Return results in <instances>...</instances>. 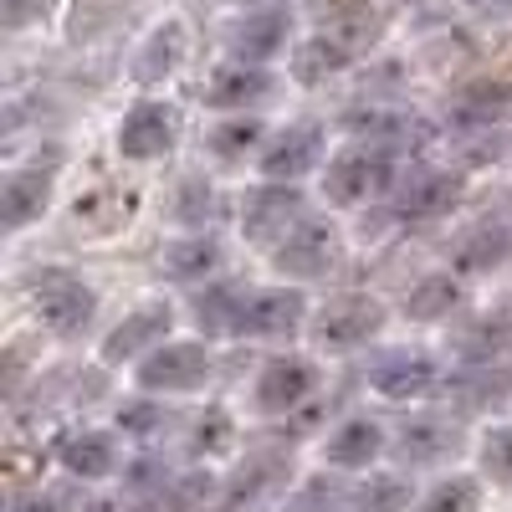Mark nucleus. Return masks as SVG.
Wrapping results in <instances>:
<instances>
[{"label": "nucleus", "instance_id": "2eb2a0df", "mask_svg": "<svg viewBox=\"0 0 512 512\" xmlns=\"http://www.w3.org/2000/svg\"><path fill=\"white\" fill-rule=\"evenodd\" d=\"M282 36H287V16H282V11H267V16H251V21L231 26L226 47H231V57H236L241 67H262V62L282 47Z\"/></svg>", "mask_w": 512, "mask_h": 512}, {"label": "nucleus", "instance_id": "7ed1b4c3", "mask_svg": "<svg viewBox=\"0 0 512 512\" xmlns=\"http://www.w3.org/2000/svg\"><path fill=\"white\" fill-rule=\"evenodd\" d=\"M344 262V241L328 221H297L287 241H277V267L287 277H323Z\"/></svg>", "mask_w": 512, "mask_h": 512}, {"label": "nucleus", "instance_id": "dca6fc26", "mask_svg": "<svg viewBox=\"0 0 512 512\" xmlns=\"http://www.w3.org/2000/svg\"><path fill=\"white\" fill-rule=\"evenodd\" d=\"M169 333V308H139L134 318H123L113 333H108V344H103V359L108 364H123L128 354H139V349H149V344H159V338Z\"/></svg>", "mask_w": 512, "mask_h": 512}, {"label": "nucleus", "instance_id": "9b49d317", "mask_svg": "<svg viewBox=\"0 0 512 512\" xmlns=\"http://www.w3.org/2000/svg\"><path fill=\"white\" fill-rule=\"evenodd\" d=\"M461 195V180L456 175H441V169H420L410 175L400 190H395V221H431L441 210H451V200Z\"/></svg>", "mask_w": 512, "mask_h": 512}, {"label": "nucleus", "instance_id": "4be33fe9", "mask_svg": "<svg viewBox=\"0 0 512 512\" xmlns=\"http://www.w3.org/2000/svg\"><path fill=\"white\" fill-rule=\"evenodd\" d=\"M180 52H185V31L169 21L164 31H154V41L139 52V67H134V77L139 82H159L164 72H175V62H180Z\"/></svg>", "mask_w": 512, "mask_h": 512}, {"label": "nucleus", "instance_id": "4468645a", "mask_svg": "<svg viewBox=\"0 0 512 512\" xmlns=\"http://www.w3.org/2000/svg\"><path fill=\"white\" fill-rule=\"evenodd\" d=\"M369 384L384 400H410V395H425L436 384V364L425 354H390V359L374 364Z\"/></svg>", "mask_w": 512, "mask_h": 512}, {"label": "nucleus", "instance_id": "393cba45", "mask_svg": "<svg viewBox=\"0 0 512 512\" xmlns=\"http://www.w3.org/2000/svg\"><path fill=\"white\" fill-rule=\"evenodd\" d=\"M456 303H461V287H456L451 277H431V282H420V287L410 292L405 313L420 318V323H431V318H446Z\"/></svg>", "mask_w": 512, "mask_h": 512}, {"label": "nucleus", "instance_id": "c85d7f7f", "mask_svg": "<svg viewBox=\"0 0 512 512\" xmlns=\"http://www.w3.org/2000/svg\"><path fill=\"white\" fill-rule=\"evenodd\" d=\"M175 216H180V226H205V221H216V195H210L205 185H195V180H185V185H180Z\"/></svg>", "mask_w": 512, "mask_h": 512}, {"label": "nucleus", "instance_id": "20e7f679", "mask_svg": "<svg viewBox=\"0 0 512 512\" xmlns=\"http://www.w3.org/2000/svg\"><path fill=\"white\" fill-rule=\"evenodd\" d=\"M93 308H98L93 287H82L72 272H41L36 313H41V323H47L52 333H82L93 323Z\"/></svg>", "mask_w": 512, "mask_h": 512}, {"label": "nucleus", "instance_id": "6e6552de", "mask_svg": "<svg viewBox=\"0 0 512 512\" xmlns=\"http://www.w3.org/2000/svg\"><path fill=\"white\" fill-rule=\"evenodd\" d=\"M134 210H139V190L134 185H93V190L77 195L72 221H77V231H88V236H113V231L128 226Z\"/></svg>", "mask_w": 512, "mask_h": 512}, {"label": "nucleus", "instance_id": "b1692460", "mask_svg": "<svg viewBox=\"0 0 512 512\" xmlns=\"http://www.w3.org/2000/svg\"><path fill=\"white\" fill-rule=\"evenodd\" d=\"M344 62H349V47H344V41L318 36V41H308V47L297 52L292 72H297V82H323V77H333Z\"/></svg>", "mask_w": 512, "mask_h": 512}, {"label": "nucleus", "instance_id": "473e14b6", "mask_svg": "<svg viewBox=\"0 0 512 512\" xmlns=\"http://www.w3.org/2000/svg\"><path fill=\"white\" fill-rule=\"evenodd\" d=\"M118 425H123L128 436H154V431H164V415L154 405H123L118 410Z\"/></svg>", "mask_w": 512, "mask_h": 512}, {"label": "nucleus", "instance_id": "aec40b11", "mask_svg": "<svg viewBox=\"0 0 512 512\" xmlns=\"http://www.w3.org/2000/svg\"><path fill=\"white\" fill-rule=\"evenodd\" d=\"M379 451H384V436H379L374 420L338 425V436L328 441V461H333V466H369Z\"/></svg>", "mask_w": 512, "mask_h": 512}, {"label": "nucleus", "instance_id": "f257e3e1", "mask_svg": "<svg viewBox=\"0 0 512 512\" xmlns=\"http://www.w3.org/2000/svg\"><path fill=\"white\" fill-rule=\"evenodd\" d=\"M390 185H395V159L384 149H374V144H354V149H344L328 164L323 195L333 205H364V200L384 195Z\"/></svg>", "mask_w": 512, "mask_h": 512}, {"label": "nucleus", "instance_id": "cd10ccee", "mask_svg": "<svg viewBox=\"0 0 512 512\" xmlns=\"http://www.w3.org/2000/svg\"><path fill=\"white\" fill-rule=\"evenodd\" d=\"M256 139H262V123H256V118H236V123H221L216 134H210V149H216L221 159H241Z\"/></svg>", "mask_w": 512, "mask_h": 512}, {"label": "nucleus", "instance_id": "6ab92c4d", "mask_svg": "<svg viewBox=\"0 0 512 512\" xmlns=\"http://www.w3.org/2000/svg\"><path fill=\"white\" fill-rule=\"evenodd\" d=\"M461 446V436H456V425H446V420H410L405 431H400V461H410V466H425V461H441V456H451Z\"/></svg>", "mask_w": 512, "mask_h": 512}, {"label": "nucleus", "instance_id": "5701e85b", "mask_svg": "<svg viewBox=\"0 0 512 512\" xmlns=\"http://www.w3.org/2000/svg\"><path fill=\"white\" fill-rule=\"evenodd\" d=\"M62 461H67V472L72 477H108L113 472V441L108 436H72L62 446Z\"/></svg>", "mask_w": 512, "mask_h": 512}, {"label": "nucleus", "instance_id": "1a4fd4ad", "mask_svg": "<svg viewBox=\"0 0 512 512\" xmlns=\"http://www.w3.org/2000/svg\"><path fill=\"white\" fill-rule=\"evenodd\" d=\"M323 154V128L318 123H297L287 134H277L267 149H262V175L267 180H303L308 169L318 164Z\"/></svg>", "mask_w": 512, "mask_h": 512}, {"label": "nucleus", "instance_id": "0eeeda50", "mask_svg": "<svg viewBox=\"0 0 512 512\" xmlns=\"http://www.w3.org/2000/svg\"><path fill=\"white\" fill-rule=\"evenodd\" d=\"M210 374V349L200 344H159L144 364H139V384L144 390H195Z\"/></svg>", "mask_w": 512, "mask_h": 512}, {"label": "nucleus", "instance_id": "f03ea898", "mask_svg": "<svg viewBox=\"0 0 512 512\" xmlns=\"http://www.w3.org/2000/svg\"><path fill=\"white\" fill-rule=\"evenodd\" d=\"M379 323H384V308L374 303V297H359V292L333 297V303L313 318V344L328 349V354H349V349L369 344V338L379 333Z\"/></svg>", "mask_w": 512, "mask_h": 512}, {"label": "nucleus", "instance_id": "c9c22d12", "mask_svg": "<svg viewBox=\"0 0 512 512\" xmlns=\"http://www.w3.org/2000/svg\"><path fill=\"white\" fill-rule=\"evenodd\" d=\"M487 6H512V0H487Z\"/></svg>", "mask_w": 512, "mask_h": 512}, {"label": "nucleus", "instance_id": "72a5a7b5", "mask_svg": "<svg viewBox=\"0 0 512 512\" xmlns=\"http://www.w3.org/2000/svg\"><path fill=\"white\" fill-rule=\"evenodd\" d=\"M512 103V88H492V93H472L461 108V118H502Z\"/></svg>", "mask_w": 512, "mask_h": 512}, {"label": "nucleus", "instance_id": "423d86ee", "mask_svg": "<svg viewBox=\"0 0 512 512\" xmlns=\"http://www.w3.org/2000/svg\"><path fill=\"white\" fill-rule=\"evenodd\" d=\"M175 134H180V113L175 108L169 103H139L118 128V149L128 159H159V154L175 149Z\"/></svg>", "mask_w": 512, "mask_h": 512}, {"label": "nucleus", "instance_id": "f8f14e48", "mask_svg": "<svg viewBox=\"0 0 512 512\" xmlns=\"http://www.w3.org/2000/svg\"><path fill=\"white\" fill-rule=\"evenodd\" d=\"M297 210H303V195L287 190V185L251 190V195H246V236H251V241H277V236L287 241V236H292L287 221H297Z\"/></svg>", "mask_w": 512, "mask_h": 512}, {"label": "nucleus", "instance_id": "f3484780", "mask_svg": "<svg viewBox=\"0 0 512 512\" xmlns=\"http://www.w3.org/2000/svg\"><path fill=\"white\" fill-rule=\"evenodd\" d=\"M507 246H512V236H507L502 221H477L472 231L456 241L451 267H456V272H492L502 256H507Z\"/></svg>", "mask_w": 512, "mask_h": 512}, {"label": "nucleus", "instance_id": "c756f323", "mask_svg": "<svg viewBox=\"0 0 512 512\" xmlns=\"http://www.w3.org/2000/svg\"><path fill=\"white\" fill-rule=\"evenodd\" d=\"M482 466H487L497 482H512V425H497V431H487V441H482Z\"/></svg>", "mask_w": 512, "mask_h": 512}, {"label": "nucleus", "instance_id": "9d476101", "mask_svg": "<svg viewBox=\"0 0 512 512\" xmlns=\"http://www.w3.org/2000/svg\"><path fill=\"white\" fill-rule=\"evenodd\" d=\"M313 390H318V369L308 359H272L262 374H256V405H262L267 415L303 405Z\"/></svg>", "mask_w": 512, "mask_h": 512}, {"label": "nucleus", "instance_id": "412c9836", "mask_svg": "<svg viewBox=\"0 0 512 512\" xmlns=\"http://www.w3.org/2000/svg\"><path fill=\"white\" fill-rule=\"evenodd\" d=\"M221 262V246L210 241V236H195V241H180V246H169L164 251V277H175V282H190V277H205L210 267Z\"/></svg>", "mask_w": 512, "mask_h": 512}, {"label": "nucleus", "instance_id": "2f4dec72", "mask_svg": "<svg viewBox=\"0 0 512 512\" xmlns=\"http://www.w3.org/2000/svg\"><path fill=\"white\" fill-rule=\"evenodd\" d=\"M231 446V420H226V410H210L205 420H200V436H195V451H205V456H216V451H226Z\"/></svg>", "mask_w": 512, "mask_h": 512}, {"label": "nucleus", "instance_id": "f704fd0d", "mask_svg": "<svg viewBox=\"0 0 512 512\" xmlns=\"http://www.w3.org/2000/svg\"><path fill=\"white\" fill-rule=\"evenodd\" d=\"M16 512H57V507L41 502V497H31V502H16Z\"/></svg>", "mask_w": 512, "mask_h": 512}, {"label": "nucleus", "instance_id": "bb28decb", "mask_svg": "<svg viewBox=\"0 0 512 512\" xmlns=\"http://www.w3.org/2000/svg\"><path fill=\"white\" fill-rule=\"evenodd\" d=\"M507 338H512V323H507V318H497V323L487 318V323H477V333H466V338H461V354L472 359V364H487L492 354L507 349Z\"/></svg>", "mask_w": 512, "mask_h": 512}, {"label": "nucleus", "instance_id": "39448f33", "mask_svg": "<svg viewBox=\"0 0 512 512\" xmlns=\"http://www.w3.org/2000/svg\"><path fill=\"white\" fill-rule=\"evenodd\" d=\"M303 292H287V287H267V292H251L241 297V313H236V333L251 338H292L303 328Z\"/></svg>", "mask_w": 512, "mask_h": 512}, {"label": "nucleus", "instance_id": "a878e982", "mask_svg": "<svg viewBox=\"0 0 512 512\" xmlns=\"http://www.w3.org/2000/svg\"><path fill=\"white\" fill-rule=\"evenodd\" d=\"M477 502H482V487L472 477H451L420 502V512H477Z\"/></svg>", "mask_w": 512, "mask_h": 512}, {"label": "nucleus", "instance_id": "ddd939ff", "mask_svg": "<svg viewBox=\"0 0 512 512\" xmlns=\"http://www.w3.org/2000/svg\"><path fill=\"white\" fill-rule=\"evenodd\" d=\"M47 200H52V180L41 175V169H16V175H6V185H0V226L21 231L26 221H36L41 210H47Z\"/></svg>", "mask_w": 512, "mask_h": 512}, {"label": "nucleus", "instance_id": "a211bd4d", "mask_svg": "<svg viewBox=\"0 0 512 512\" xmlns=\"http://www.w3.org/2000/svg\"><path fill=\"white\" fill-rule=\"evenodd\" d=\"M267 93H272V72H262V67H241V62L221 67L216 77H210V88H205L210 108H241V103H262Z\"/></svg>", "mask_w": 512, "mask_h": 512}, {"label": "nucleus", "instance_id": "7c9ffc66", "mask_svg": "<svg viewBox=\"0 0 512 512\" xmlns=\"http://www.w3.org/2000/svg\"><path fill=\"white\" fill-rule=\"evenodd\" d=\"M359 507H364V512H400V507H405V482H400V477H374V482L359 492Z\"/></svg>", "mask_w": 512, "mask_h": 512}]
</instances>
